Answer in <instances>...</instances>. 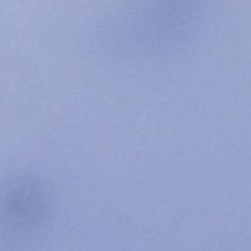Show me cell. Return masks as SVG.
Instances as JSON below:
<instances>
[{"label":"cell","instance_id":"cell-1","mask_svg":"<svg viewBox=\"0 0 251 251\" xmlns=\"http://www.w3.org/2000/svg\"><path fill=\"white\" fill-rule=\"evenodd\" d=\"M49 192L41 181L18 178L0 192V250L25 246L41 226L50 209Z\"/></svg>","mask_w":251,"mask_h":251}]
</instances>
